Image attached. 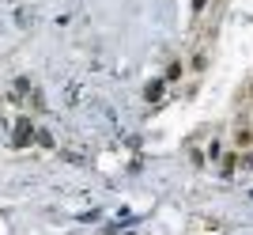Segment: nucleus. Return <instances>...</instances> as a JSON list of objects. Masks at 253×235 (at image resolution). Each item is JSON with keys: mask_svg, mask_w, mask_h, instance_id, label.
<instances>
[{"mask_svg": "<svg viewBox=\"0 0 253 235\" xmlns=\"http://www.w3.org/2000/svg\"><path fill=\"white\" fill-rule=\"evenodd\" d=\"M181 72H185V61H178V57H174V61L167 64V76H163V80H167V84H174V80H181Z\"/></svg>", "mask_w": 253, "mask_h": 235, "instance_id": "423d86ee", "label": "nucleus"}, {"mask_svg": "<svg viewBox=\"0 0 253 235\" xmlns=\"http://www.w3.org/2000/svg\"><path fill=\"white\" fill-rule=\"evenodd\" d=\"M204 8H208V0H193V15H201Z\"/></svg>", "mask_w": 253, "mask_h": 235, "instance_id": "9d476101", "label": "nucleus"}, {"mask_svg": "<svg viewBox=\"0 0 253 235\" xmlns=\"http://www.w3.org/2000/svg\"><path fill=\"white\" fill-rule=\"evenodd\" d=\"M250 95H253V84H250Z\"/></svg>", "mask_w": 253, "mask_h": 235, "instance_id": "9b49d317", "label": "nucleus"}, {"mask_svg": "<svg viewBox=\"0 0 253 235\" xmlns=\"http://www.w3.org/2000/svg\"><path fill=\"white\" fill-rule=\"evenodd\" d=\"M34 137H38V133H34L31 118H19V121H15V133H11V144H15V148H27Z\"/></svg>", "mask_w": 253, "mask_h": 235, "instance_id": "f257e3e1", "label": "nucleus"}, {"mask_svg": "<svg viewBox=\"0 0 253 235\" xmlns=\"http://www.w3.org/2000/svg\"><path fill=\"white\" fill-rule=\"evenodd\" d=\"M234 144H238V148H253V129L238 125V129H234Z\"/></svg>", "mask_w": 253, "mask_h": 235, "instance_id": "20e7f679", "label": "nucleus"}, {"mask_svg": "<svg viewBox=\"0 0 253 235\" xmlns=\"http://www.w3.org/2000/svg\"><path fill=\"white\" fill-rule=\"evenodd\" d=\"M163 87H167V80H151V84L144 87V99H148V103H159V99H163Z\"/></svg>", "mask_w": 253, "mask_h": 235, "instance_id": "39448f33", "label": "nucleus"}, {"mask_svg": "<svg viewBox=\"0 0 253 235\" xmlns=\"http://www.w3.org/2000/svg\"><path fill=\"white\" fill-rule=\"evenodd\" d=\"M234 171H238V152H227V156H219V175H223V178H231Z\"/></svg>", "mask_w": 253, "mask_h": 235, "instance_id": "f03ea898", "label": "nucleus"}, {"mask_svg": "<svg viewBox=\"0 0 253 235\" xmlns=\"http://www.w3.org/2000/svg\"><path fill=\"white\" fill-rule=\"evenodd\" d=\"M204 163H208V156H204V152L197 148V144H189V167H197V171H201Z\"/></svg>", "mask_w": 253, "mask_h": 235, "instance_id": "0eeeda50", "label": "nucleus"}, {"mask_svg": "<svg viewBox=\"0 0 253 235\" xmlns=\"http://www.w3.org/2000/svg\"><path fill=\"white\" fill-rule=\"evenodd\" d=\"M238 167H242V171H253V148L238 152Z\"/></svg>", "mask_w": 253, "mask_h": 235, "instance_id": "6e6552de", "label": "nucleus"}, {"mask_svg": "<svg viewBox=\"0 0 253 235\" xmlns=\"http://www.w3.org/2000/svg\"><path fill=\"white\" fill-rule=\"evenodd\" d=\"M185 68H189L193 76H201V72H208V54H204V50H197V54H193V61L185 64Z\"/></svg>", "mask_w": 253, "mask_h": 235, "instance_id": "7ed1b4c3", "label": "nucleus"}, {"mask_svg": "<svg viewBox=\"0 0 253 235\" xmlns=\"http://www.w3.org/2000/svg\"><path fill=\"white\" fill-rule=\"evenodd\" d=\"M204 156H208V160H219V140H211L208 148H204Z\"/></svg>", "mask_w": 253, "mask_h": 235, "instance_id": "1a4fd4ad", "label": "nucleus"}]
</instances>
